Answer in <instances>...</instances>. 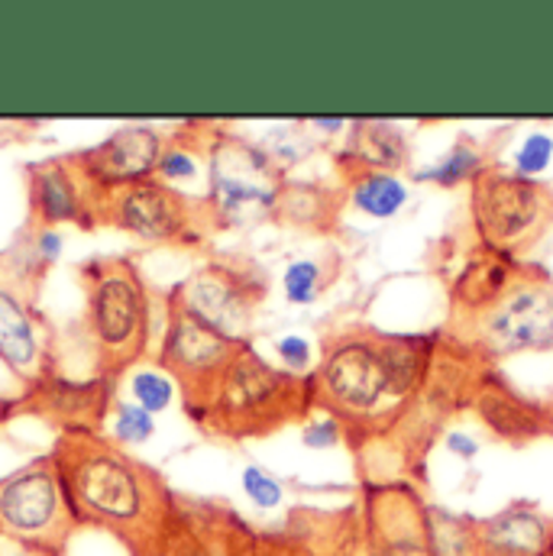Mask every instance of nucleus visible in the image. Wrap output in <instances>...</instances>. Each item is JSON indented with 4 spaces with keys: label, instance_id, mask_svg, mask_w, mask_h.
<instances>
[{
    "label": "nucleus",
    "instance_id": "nucleus-1",
    "mask_svg": "<svg viewBox=\"0 0 553 556\" xmlns=\"http://www.w3.org/2000/svg\"><path fill=\"white\" fill-rule=\"evenodd\" d=\"M68 508L78 525L101 528L134 556H159L175 498L165 479L104 433L65 430L52 446Z\"/></svg>",
    "mask_w": 553,
    "mask_h": 556
},
{
    "label": "nucleus",
    "instance_id": "nucleus-2",
    "mask_svg": "<svg viewBox=\"0 0 553 556\" xmlns=\"http://www.w3.org/2000/svg\"><path fill=\"white\" fill-rule=\"evenodd\" d=\"M311 402H317L314 376L276 369L253 350V343H243L217 379L211 399L188 417L208 433L243 440L273 433L294 415H304Z\"/></svg>",
    "mask_w": 553,
    "mask_h": 556
},
{
    "label": "nucleus",
    "instance_id": "nucleus-3",
    "mask_svg": "<svg viewBox=\"0 0 553 556\" xmlns=\"http://www.w3.org/2000/svg\"><path fill=\"white\" fill-rule=\"evenodd\" d=\"M85 327L95 346L98 379L114 382L149 353L152 340V298L127 256H98L81 269Z\"/></svg>",
    "mask_w": 553,
    "mask_h": 556
},
{
    "label": "nucleus",
    "instance_id": "nucleus-4",
    "mask_svg": "<svg viewBox=\"0 0 553 556\" xmlns=\"http://www.w3.org/2000/svg\"><path fill=\"white\" fill-rule=\"evenodd\" d=\"M285 172L269 152L240 134H211L208 142V194L204 211L211 230L253 227L276 217Z\"/></svg>",
    "mask_w": 553,
    "mask_h": 556
},
{
    "label": "nucleus",
    "instance_id": "nucleus-5",
    "mask_svg": "<svg viewBox=\"0 0 553 556\" xmlns=\"http://www.w3.org/2000/svg\"><path fill=\"white\" fill-rule=\"evenodd\" d=\"M95 227H114L142 243L188 247L201 243L211 233V220L204 201H191L178 188L162 185L159 178H146L137 185L108 191L95 198Z\"/></svg>",
    "mask_w": 553,
    "mask_h": 556
},
{
    "label": "nucleus",
    "instance_id": "nucleus-6",
    "mask_svg": "<svg viewBox=\"0 0 553 556\" xmlns=\"http://www.w3.org/2000/svg\"><path fill=\"white\" fill-rule=\"evenodd\" d=\"M75 528L52 453L0 479V538L62 554Z\"/></svg>",
    "mask_w": 553,
    "mask_h": 556
},
{
    "label": "nucleus",
    "instance_id": "nucleus-7",
    "mask_svg": "<svg viewBox=\"0 0 553 556\" xmlns=\"http://www.w3.org/2000/svg\"><path fill=\"white\" fill-rule=\"evenodd\" d=\"M473 227L482 247L515 253L553 224V191L502 165H486L473 181Z\"/></svg>",
    "mask_w": 553,
    "mask_h": 556
},
{
    "label": "nucleus",
    "instance_id": "nucleus-8",
    "mask_svg": "<svg viewBox=\"0 0 553 556\" xmlns=\"http://www.w3.org/2000/svg\"><path fill=\"white\" fill-rule=\"evenodd\" d=\"M314 382L317 402L337 417L373 420L386 415L389 405H399L382 353V333H347L330 340Z\"/></svg>",
    "mask_w": 553,
    "mask_h": 556
},
{
    "label": "nucleus",
    "instance_id": "nucleus-9",
    "mask_svg": "<svg viewBox=\"0 0 553 556\" xmlns=\"http://www.w3.org/2000/svg\"><path fill=\"white\" fill-rule=\"evenodd\" d=\"M250 340H234L204 320H198L191 311H185L172 294H165V333L159 343V366L172 382H178V392L185 399V415L198 412L224 369L234 363V356Z\"/></svg>",
    "mask_w": 553,
    "mask_h": 556
},
{
    "label": "nucleus",
    "instance_id": "nucleus-10",
    "mask_svg": "<svg viewBox=\"0 0 553 556\" xmlns=\"http://www.w3.org/2000/svg\"><path fill=\"white\" fill-rule=\"evenodd\" d=\"M476 346L492 356L548 353L553 350V281L518 273L505 294L479 317H473Z\"/></svg>",
    "mask_w": 553,
    "mask_h": 556
},
{
    "label": "nucleus",
    "instance_id": "nucleus-11",
    "mask_svg": "<svg viewBox=\"0 0 553 556\" xmlns=\"http://www.w3.org/2000/svg\"><path fill=\"white\" fill-rule=\"evenodd\" d=\"M168 294L208 327L234 340H247V330L266 294V285L263 278H256V273L243 266L208 263L185 281H178Z\"/></svg>",
    "mask_w": 553,
    "mask_h": 556
},
{
    "label": "nucleus",
    "instance_id": "nucleus-12",
    "mask_svg": "<svg viewBox=\"0 0 553 556\" xmlns=\"http://www.w3.org/2000/svg\"><path fill=\"white\" fill-rule=\"evenodd\" d=\"M162 149H165V137L159 130L124 127L91 149L72 152L68 159L78 168V175L85 178L91 198H98V194L146 181V178H155Z\"/></svg>",
    "mask_w": 553,
    "mask_h": 556
},
{
    "label": "nucleus",
    "instance_id": "nucleus-13",
    "mask_svg": "<svg viewBox=\"0 0 553 556\" xmlns=\"http://www.w3.org/2000/svg\"><path fill=\"white\" fill-rule=\"evenodd\" d=\"M0 359L26 386L52 376V330L23 291V278H0Z\"/></svg>",
    "mask_w": 553,
    "mask_h": 556
},
{
    "label": "nucleus",
    "instance_id": "nucleus-14",
    "mask_svg": "<svg viewBox=\"0 0 553 556\" xmlns=\"http://www.w3.org/2000/svg\"><path fill=\"white\" fill-rule=\"evenodd\" d=\"M159 556H260V541L234 511L175 498V515Z\"/></svg>",
    "mask_w": 553,
    "mask_h": 556
},
{
    "label": "nucleus",
    "instance_id": "nucleus-15",
    "mask_svg": "<svg viewBox=\"0 0 553 556\" xmlns=\"http://www.w3.org/2000/svg\"><path fill=\"white\" fill-rule=\"evenodd\" d=\"M26 230H55L59 224L95 230V198L68 155L26 165Z\"/></svg>",
    "mask_w": 553,
    "mask_h": 556
},
{
    "label": "nucleus",
    "instance_id": "nucleus-16",
    "mask_svg": "<svg viewBox=\"0 0 553 556\" xmlns=\"http://www.w3.org/2000/svg\"><path fill=\"white\" fill-rule=\"evenodd\" d=\"M111 382L91 379V382H65V379H42L39 386H29L26 399L20 402L23 412L46 417L65 430H88L101 433L108 405H111Z\"/></svg>",
    "mask_w": 553,
    "mask_h": 556
},
{
    "label": "nucleus",
    "instance_id": "nucleus-17",
    "mask_svg": "<svg viewBox=\"0 0 553 556\" xmlns=\"http://www.w3.org/2000/svg\"><path fill=\"white\" fill-rule=\"evenodd\" d=\"M553 521L531 505H512L476 521V556H548Z\"/></svg>",
    "mask_w": 553,
    "mask_h": 556
},
{
    "label": "nucleus",
    "instance_id": "nucleus-18",
    "mask_svg": "<svg viewBox=\"0 0 553 556\" xmlns=\"http://www.w3.org/2000/svg\"><path fill=\"white\" fill-rule=\"evenodd\" d=\"M518 273L521 269L515 266L512 253H499V250H489V247L473 250L469 260L463 263L460 276L453 278V288H450L453 307L460 314H466V317L486 314L505 294V288L515 281Z\"/></svg>",
    "mask_w": 553,
    "mask_h": 556
},
{
    "label": "nucleus",
    "instance_id": "nucleus-19",
    "mask_svg": "<svg viewBox=\"0 0 553 556\" xmlns=\"http://www.w3.org/2000/svg\"><path fill=\"white\" fill-rule=\"evenodd\" d=\"M424 505L409 492H382L373 511V556H430Z\"/></svg>",
    "mask_w": 553,
    "mask_h": 556
},
{
    "label": "nucleus",
    "instance_id": "nucleus-20",
    "mask_svg": "<svg viewBox=\"0 0 553 556\" xmlns=\"http://www.w3.org/2000/svg\"><path fill=\"white\" fill-rule=\"evenodd\" d=\"M350 146L340 152L347 172H395L409 165V137L402 134V127L395 124H353L350 127Z\"/></svg>",
    "mask_w": 553,
    "mask_h": 556
},
{
    "label": "nucleus",
    "instance_id": "nucleus-21",
    "mask_svg": "<svg viewBox=\"0 0 553 556\" xmlns=\"http://www.w3.org/2000/svg\"><path fill=\"white\" fill-rule=\"evenodd\" d=\"M476 408L482 420L505 440H531V437H541L551 430L548 424V412L535 402H525L521 395H515L512 389H492V386H482L479 389V399H476Z\"/></svg>",
    "mask_w": 553,
    "mask_h": 556
},
{
    "label": "nucleus",
    "instance_id": "nucleus-22",
    "mask_svg": "<svg viewBox=\"0 0 553 556\" xmlns=\"http://www.w3.org/2000/svg\"><path fill=\"white\" fill-rule=\"evenodd\" d=\"M347 178H350V204L373 220L395 217L399 211H405L412 198L409 181L395 172L366 168V172H347Z\"/></svg>",
    "mask_w": 553,
    "mask_h": 556
},
{
    "label": "nucleus",
    "instance_id": "nucleus-23",
    "mask_svg": "<svg viewBox=\"0 0 553 556\" xmlns=\"http://www.w3.org/2000/svg\"><path fill=\"white\" fill-rule=\"evenodd\" d=\"M208 142L211 137H194V134H175L165 139V149L155 165V178L168 188H178L185 181L201 178V159H208Z\"/></svg>",
    "mask_w": 553,
    "mask_h": 556
},
{
    "label": "nucleus",
    "instance_id": "nucleus-24",
    "mask_svg": "<svg viewBox=\"0 0 553 556\" xmlns=\"http://www.w3.org/2000/svg\"><path fill=\"white\" fill-rule=\"evenodd\" d=\"M482 168H486L482 149L476 142H469V139H456L433 165L417 168L415 181H427V185H437V188H456L463 181H473Z\"/></svg>",
    "mask_w": 553,
    "mask_h": 556
},
{
    "label": "nucleus",
    "instance_id": "nucleus-25",
    "mask_svg": "<svg viewBox=\"0 0 553 556\" xmlns=\"http://www.w3.org/2000/svg\"><path fill=\"white\" fill-rule=\"evenodd\" d=\"M424 534L430 556H476V521L447 515L440 508H427Z\"/></svg>",
    "mask_w": 553,
    "mask_h": 556
},
{
    "label": "nucleus",
    "instance_id": "nucleus-26",
    "mask_svg": "<svg viewBox=\"0 0 553 556\" xmlns=\"http://www.w3.org/2000/svg\"><path fill=\"white\" fill-rule=\"evenodd\" d=\"M334 214V204H330V194L317 185H307V181H294L281 188V198H278L276 217L281 224H291V227H324V220Z\"/></svg>",
    "mask_w": 553,
    "mask_h": 556
},
{
    "label": "nucleus",
    "instance_id": "nucleus-27",
    "mask_svg": "<svg viewBox=\"0 0 553 556\" xmlns=\"http://www.w3.org/2000/svg\"><path fill=\"white\" fill-rule=\"evenodd\" d=\"M324 269L317 260H294L285 266L281 273V291L288 298V304H298V307H307L321 298L324 291Z\"/></svg>",
    "mask_w": 553,
    "mask_h": 556
},
{
    "label": "nucleus",
    "instance_id": "nucleus-28",
    "mask_svg": "<svg viewBox=\"0 0 553 556\" xmlns=\"http://www.w3.org/2000/svg\"><path fill=\"white\" fill-rule=\"evenodd\" d=\"M260 146L269 152V159L276 162L281 172L288 165L304 162L314 152V139H311V134H304V127H298V124L294 127H276V130H269Z\"/></svg>",
    "mask_w": 553,
    "mask_h": 556
},
{
    "label": "nucleus",
    "instance_id": "nucleus-29",
    "mask_svg": "<svg viewBox=\"0 0 553 556\" xmlns=\"http://www.w3.org/2000/svg\"><path fill=\"white\" fill-rule=\"evenodd\" d=\"M130 395L142 412L159 415L172 405L175 399V382L162 369H139L130 376Z\"/></svg>",
    "mask_w": 553,
    "mask_h": 556
},
{
    "label": "nucleus",
    "instance_id": "nucleus-30",
    "mask_svg": "<svg viewBox=\"0 0 553 556\" xmlns=\"http://www.w3.org/2000/svg\"><path fill=\"white\" fill-rule=\"evenodd\" d=\"M553 159V137L544 130H535L518 142V149L512 152V172H518L521 178L538 181V175H544L551 168Z\"/></svg>",
    "mask_w": 553,
    "mask_h": 556
},
{
    "label": "nucleus",
    "instance_id": "nucleus-31",
    "mask_svg": "<svg viewBox=\"0 0 553 556\" xmlns=\"http://www.w3.org/2000/svg\"><path fill=\"white\" fill-rule=\"evenodd\" d=\"M155 433V420L142 412L137 402H117L114 405V443L121 446H139Z\"/></svg>",
    "mask_w": 553,
    "mask_h": 556
},
{
    "label": "nucleus",
    "instance_id": "nucleus-32",
    "mask_svg": "<svg viewBox=\"0 0 553 556\" xmlns=\"http://www.w3.org/2000/svg\"><path fill=\"white\" fill-rule=\"evenodd\" d=\"M240 485H243L247 498H250L256 508H263V511H273V508L281 505V498H285L281 482H278L273 472H266L263 466H247V469L240 472Z\"/></svg>",
    "mask_w": 553,
    "mask_h": 556
},
{
    "label": "nucleus",
    "instance_id": "nucleus-33",
    "mask_svg": "<svg viewBox=\"0 0 553 556\" xmlns=\"http://www.w3.org/2000/svg\"><path fill=\"white\" fill-rule=\"evenodd\" d=\"M276 356L288 372L304 376V372L311 369V363H314V346H311V340L301 337V333H285V337H278L276 340Z\"/></svg>",
    "mask_w": 553,
    "mask_h": 556
},
{
    "label": "nucleus",
    "instance_id": "nucleus-34",
    "mask_svg": "<svg viewBox=\"0 0 553 556\" xmlns=\"http://www.w3.org/2000/svg\"><path fill=\"white\" fill-rule=\"evenodd\" d=\"M343 440V420L337 415H317L311 417L304 427H301V443L311 446V450H330Z\"/></svg>",
    "mask_w": 553,
    "mask_h": 556
},
{
    "label": "nucleus",
    "instance_id": "nucleus-35",
    "mask_svg": "<svg viewBox=\"0 0 553 556\" xmlns=\"http://www.w3.org/2000/svg\"><path fill=\"white\" fill-rule=\"evenodd\" d=\"M26 392H29V386L20 376H13L7 369V363L0 359V420L10 415L13 408H20V402L26 399Z\"/></svg>",
    "mask_w": 553,
    "mask_h": 556
},
{
    "label": "nucleus",
    "instance_id": "nucleus-36",
    "mask_svg": "<svg viewBox=\"0 0 553 556\" xmlns=\"http://www.w3.org/2000/svg\"><path fill=\"white\" fill-rule=\"evenodd\" d=\"M443 443H447V450L453 453V456H460V459H476L479 456V443H476V437H469L466 430H450L447 437H443Z\"/></svg>",
    "mask_w": 553,
    "mask_h": 556
},
{
    "label": "nucleus",
    "instance_id": "nucleus-37",
    "mask_svg": "<svg viewBox=\"0 0 553 556\" xmlns=\"http://www.w3.org/2000/svg\"><path fill=\"white\" fill-rule=\"evenodd\" d=\"M353 124H347L343 117H317V121H311V130H317V134H324V137H340V134H347Z\"/></svg>",
    "mask_w": 553,
    "mask_h": 556
},
{
    "label": "nucleus",
    "instance_id": "nucleus-38",
    "mask_svg": "<svg viewBox=\"0 0 553 556\" xmlns=\"http://www.w3.org/2000/svg\"><path fill=\"white\" fill-rule=\"evenodd\" d=\"M0 556H62V554L39 551V547H29V544H16V541H7V538H0Z\"/></svg>",
    "mask_w": 553,
    "mask_h": 556
},
{
    "label": "nucleus",
    "instance_id": "nucleus-39",
    "mask_svg": "<svg viewBox=\"0 0 553 556\" xmlns=\"http://www.w3.org/2000/svg\"><path fill=\"white\" fill-rule=\"evenodd\" d=\"M548 556H553V538H551V547H548Z\"/></svg>",
    "mask_w": 553,
    "mask_h": 556
}]
</instances>
